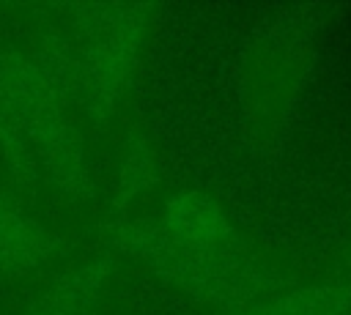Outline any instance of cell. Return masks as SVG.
<instances>
[{
	"instance_id": "1",
	"label": "cell",
	"mask_w": 351,
	"mask_h": 315,
	"mask_svg": "<svg viewBox=\"0 0 351 315\" xmlns=\"http://www.w3.org/2000/svg\"><path fill=\"white\" fill-rule=\"evenodd\" d=\"M167 238L203 257H219L222 252L233 249L236 233L219 208V203L203 192H184L167 203L165 211Z\"/></svg>"
},
{
	"instance_id": "2",
	"label": "cell",
	"mask_w": 351,
	"mask_h": 315,
	"mask_svg": "<svg viewBox=\"0 0 351 315\" xmlns=\"http://www.w3.org/2000/svg\"><path fill=\"white\" fill-rule=\"evenodd\" d=\"M41 247L44 241L38 238L36 227L25 225L5 205H0V257L14 263H30L41 255Z\"/></svg>"
},
{
	"instance_id": "3",
	"label": "cell",
	"mask_w": 351,
	"mask_h": 315,
	"mask_svg": "<svg viewBox=\"0 0 351 315\" xmlns=\"http://www.w3.org/2000/svg\"><path fill=\"white\" fill-rule=\"evenodd\" d=\"M337 310H343L340 293L326 290V288H313V290L291 293V296H285L258 312H250V315H332Z\"/></svg>"
}]
</instances>
